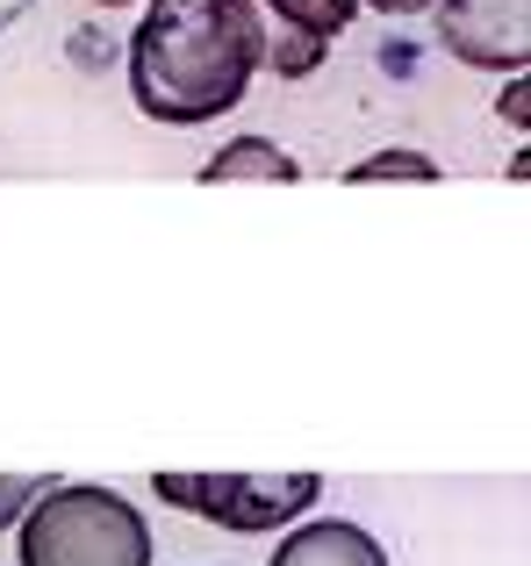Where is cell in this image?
I'll return each mask as SVG.
<instances>
[{
	"label": "cell",
	"mask_w": 531,
	"mask_h": 566,
	"mask_svg": "<svg viewBox=\"0 0 531 566\" xmlns=\"http://www.w3.org/2000/svg\"><path fill=\"white\" fill-rule=\"evenodd\" d=\"M259 80L252 0H152L129 36V94L152 123L195 129L244 101Z\"/></svg>",
	"instance_id": "1"
},
{
	"label": "cell",
	"mask_w": 531,
	"mask_h": 566,
	"mask_svg": "<svg viewBox=\"0 0 531 566\" xmlns=\"http://www.w3.org/2000/svg\"><path fill=\"white\" fill-rule=\"evenodd\" d=\"M22 566H152V524L115 488H43L22 516Z\"/></svg>",
	"instance_id": "2"
},
{
	"label": "cell",
	"mask_w": 531,
	"mask_h": 566,
	"mask_svg": "<svg viewBox=\"0 0 531 566\" xmlns=\"http://www.w3.org/2000/svg\"><path fill=\"white\" fill-rule=\"evenodd\" d=\"M152 488L158 502H173V510L201 516L216 531H238V538L294 524L323 495L316 473H152Z\"/></svg>",
	"instance_id": "3"
},
{
	"label": "cell",
	"mask_w": 531,
	"mask_h": 566,
	"mask_svg": "<svg viewBox=\"0 0 531 566\" xmlns=\"http://www.w3.org/2000/svg\"><path fill=\"white\" fill-rule=\"evenodd\" d=\"M252 8H259V72L309 80L331 51V36H345V22L360 14V0H252Z\"/></svg>",
	"instance_id": "4"
},
{
	"label": "cell",
	"mask_w": 531,
	"mask_h": 566,
	"mask_svg": "<svg viewBox=\"0 0 531 566\" xmlns=\"http://www.w3.org/2000/svg\"><path fill=\"white\" fill-rule=\"evenodd\" d=\"M438 43L475 72H524L531 57V0H431Z\"/></svg>",
	"instance_id": "5"
},
{
	"label": "cell",
	"mask_w": 531,
	"mask_h": 566,
	"mask_svg": "<svg viewBox=\"0 0 531 566\" xmlns=\"http://www.w3.org/2000/svg\"><path fill=\"white\" fill-rule=\"evenodd\" d=\"M266 566H388V553H381V538H366L345 516H316V524L288 531Z\"/></svg>",
	"instance_id": "6"
},
{
	"label": "cell",
	"mask_w": 531,
	"mask_h": 566,
	"mask_svg": "<svg viewBox=\"0 0 531 566\" xmlns=\"http://www.w3.org/2000/svg\"><path fill=\"white\" fill-rule=\"evenodd\" d=\"M201 180L209 187H223V180H302V166H294L273 137H230L223 151L201 166Z\"/></svg>",
	"instance_id": "7"
},
{
	"label": "cell",
	"mask_w": 531,
	"mask_h": 566,
	"mask_svg": "<svg viewBox=\"0 0 531 566\" xmlns=\"http://www.w3.org/2000/svg\"><path fill=\"white\" fill-rule=\"evenodd\" d=\"M345 180L352 187H366V180H438V166L424 151H374V158H360Z\"/></svg>",
	"instance_id": "8"
},
{
	"label": "cell",
	"mask_w": 531,
	"mask_h": 566,
	"mask_svg": "<svg viewBox=\"0 0 531 566\" xmlns=\"http://www.w3.org/2000/svg\"><path fill=\"white\" fill-rule=\"evenodd\" d=\"M37 495H43V481H37V473H0V531H8V524H22Z\"/></svg>",
	"instance_id": "9"
},
{
	"label": "cell",
	"mask_w": 531,
	"mask_h": 566,
	"mask_svg": "<svg viewBox=\"0 0 531 566\" xmlns=\"http://www.w3.org/2000/svg\"><path fill=\"white\" fill-rule=\"evenodd\" d=\"M366 8H381V14H424L431 0H366Z\"/></svg>",
	"instance_id": "10"
},
{
	"label": "cell",
	"mask_w": 531,
	"mask_h": 566,
	"mask_svg": "<svg viewBox=\"0 0 531 566\" xmlns=\"http://www.w3.org/2000/svg\"><path fill=\"white\" fill-rule=\"evenodd\" d=\"M94 8H123V0H94Z\"/></svg>",
	"instance_id": "11"
}]
</instances>
